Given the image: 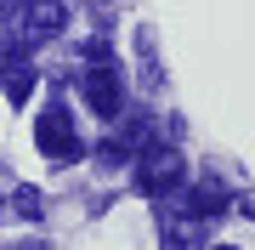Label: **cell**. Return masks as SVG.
I'll return each mask as SVG.
<instances>
[{
    "label": "cell",
    "instance_id": "cell-1",
    "mask_svg": "<svg viewBox=\"0 0 255 250\" xmlns=\"http://www.w3.org/2000/svg\"><path fill=\"white\" fill-rule=\"evenodd\" d=\"M34 142H40V154H46L51 165H74V159L85 154L80 131H74V114L63 108V102H51V108L34 120Z\"/></svg>",
    "mask_w": 255,
    "mask_h": 250
},
{
    "label": "cell",
    "instance_id": "cell-2",
    "mask_svg": "<svg viewBox=\"0 0 255 250\" xmlns=\"http://www.w3.org/2000/svg\"><path fill=\"white\" fill-rule=\"evenodd\" d=\"M80 91H85V102H91L97 120H119V102H125V97H119V68H114V57L102 51L97 40H91V68H85Z\"/></svg>",
    "mask_w": 255,
    "mask_h": 250
},
{
    "label": "cell",
    "instance_id": "cell-3",
    "mask_svg": "<svg viewBox=\"0 0 255 250\" xmlns=\"http://www.w3.org/2000/svg\"><path fill=\"white\" fill-rule=\"evenodd\" d=\"M182 182H187V159L176 148H159L136 165V194H147V199H170Z\"/></svg>",
    "mask_w": 255,
    "mask_h": 250
},
{
    "label": "cell",
    "instance_id": "cell-4",
    "mask_svg": "<svg viewBox=\"0 0 255 250\" xmlns=\"http://www.w3.org/2000/svg\"><path fill=\"white\" fill-rule=\"evenodd\" d=\"M17 23H28V40L63 28V0H17Z\"/></svg>",
    "mask_w": 255,
    "mask_h": 250
},
{
    "label": "cell",
    "instance_id": "cell-5",
    "mask_svg": "<svg viewBox=\"0 0 255 250\" xmlns=\"http://www.w3.org/2000/svg\"><path fill=\"white\" fill-rule=\"evenodd\" d=\"M0 91H6L11 102H28V91H34V68H28L23 57H0Z\"/></svg>",
    "mask_w": 255,
    "mask_h": 250
},
{
    "label": "cell",
    "instance_id": "cell-6",
    "mask_svg": "<svg viewBox=\"0 0 255 250\" xmlns=\"http://www.w3.org/2000/svg\"><path fill=\"white\" fill-rule=\"evenodd\" d=\"M227 211V194H221L216 182H204V188H193L187 205H182V216H193V222H210V216H221Z\"/></svg>",
    "mask_w": 255,
    "mask_h": 250
},
{
    "label": "cell",
    "instance_id": "cell-7",
    "mask_svg": "<svg viewBox=\"0 0 255 250\" xmlns=\"http://www.w3.org/2000/svg\"><path fill=\"white\" fill-rule=\"evenodd\" d=\"M11 211L23 216V222H40V216H46V199H40V188H17V194H11Z\"/></svg>",
    "mask_w": 255,
    "mask_h": 250
},
{
    "label": "cell",
    "instance_id": "cell-8",
    "mask_svg": "<svg viewBox=\"0 0 255 250\" xmlns=\"http://www.w3.org/2000/svg\"><path fill=\"white\" fill-rule=\"evenodd\" d=\"M164 250H199V222H193V216H187V228L164 222Z\"/></svg>",
    "mask_w": 255,
    "mask_h": 250
},
{
    "label": "cell",
    "instance_id": "cell-9",
    "mask_svg": "<svg viewBox=\"0 0 255 250\" xmlns=\"http://www.w3.org/2000/svg\"><path fill=\"white\" fill-rule=\"evenodd\" d=\"M6 6H11V0H0V23H6Z\"/></svg>",
    "mask_w": 255,
    "mask_h": 250
},
{
    "label": "cell",
    "instance_id": "cell-10",
    "mask_svg": "<svg viewBox=\"0 0 255 250\" xmlns=\"http://www.w3.org/2000/svg\"><path fill=\"white\" fill-rule=\"evenodd\" d=\"M17 250H46V245H17Z\"/></svg>",
    "mask_w": 255,
    "mask_h": 250
},
{
    "label": "cell",
    "instance_id": "cell-11",
    "mask_svg": "<svg viewBox=\"0 0 255 250\" xmlns=\"http://www.w3.org/2000/svg\"><path fill=\"white\" fill-rule=\"evenodd\" d=\"M210 250H233V245H210Z\"/></svg>",
    "mask_w": 255,
    "mask_h": 250
}]
</instances>
